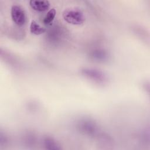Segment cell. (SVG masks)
<instances>
[{"instance_id": "cell-1", "label": "cell", "mask_w": 150, "mask_h": 150, "mask_svg": "<svg viewBox=\"0 0 150 150\" xmlns=\"http://www.w3.org/2000/svg\"><path fill=\"white\" fill-rule=\"evenodd\" d=\"M65 21L72 25H81L85 21L84 13L77 9H67L63 12Z\"/></svg>"}, {"instance_id": "cell-2", "label": "cell", "mask_w": 150, "mask_h": 150, "mask_svg": "<svg viewBox=\"0 0 150 150\" xmlns=\"http://www.w3.org/2000/svg\"><path fill=\"white\" fill-rule=\"evenodd\" d=\"M11 15L12 21L18 26H22L26 23V13L20 6L13 5L11 9Z\"/></svg>"}, {"instance_id": "cell-3", "label": "cell", "mask_w": 150, "mask_h": 150, "mask_svg": "<svg viewBox=\"0 0 150 150\" xmlns=\"http://www.w3.org/2000/svg\"><path fill=\"white\" fill-rule=\"evenodd\" d=\"M29 5L33 10L38 12H44L47 10L50 6L49 2L45 0H30Z\"/></svg>"}, {"instance_id": "cell-4", "label": "cell", "mask_w": 150, "mask_h": 150, "mask_svg": "<svg viewBox=\"0 0 150 150\" xmlns=\"http://www.w3.org/2000/svg\"><path fill=\"white\" fill-rule=\"evenodd\" d=\"M83 74L86 76L90 77L94 80L97 81H103L105 79V76L103 73L98 70H96L94 69H84L83 70Z\"/></svg>"}, {"instance_id": "cell-5", "label": "cell", "mask_w": 150, "mask_h": 150, "mask_svg": "<svg viewBox=\"0 0 150 150\" xmlns=\"http://www.w3.org/2000/svg\"><path fill=\"white\" fill-rule=\"evenodd\" d=\"M30 31L35 35H40L45 32V28L40 26L35 21H32L30 25Z\"/></svg>"}, {"instance_id": "cell-6", "label": "cell", "mask_w": 150, "mask_h": 150, "mask_svg": "<svg viewBox=\"0 0 150 150\" xmlns=\"http://www.w3.org/2000/svg\"><path fill=\"white\" fill-rule=\"evenodd\" d=\"M56 11L54 8H52L50 9L47 13L45 15V17L43 18V23L45 25H49L50 24L52 21H53L55 16H56Z\"/></svg>"}, {"instance_id": "cell-7", "label": "cell", "mask_w": 150, "mask_h": 150, "mask_svg": "<svg viewBox=\"0 0 150 150\" xmlns=\"http://www.w3.org/2000/svg\"><path fill=\"white\" fill-rule=\"evenodd\" d=\"M45 146L49 149H58L60 148L56 142L51 138H46L45 139Z\"/></svg>"}]
</instances>
